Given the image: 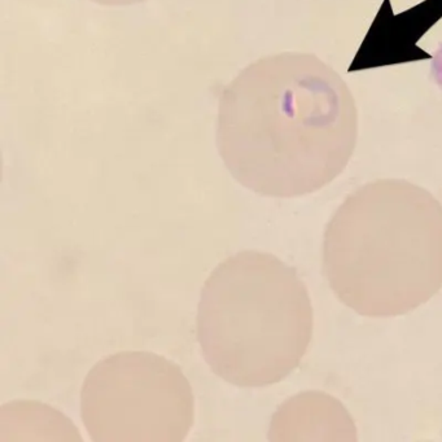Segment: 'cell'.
Instances as JSON below:
<instances>
[{
  "label": "cell",
  "mask_w": 442,
  "mask_h": 442,
  "mask_svg": "<svg viewBox=\"0 0 442 442\" xmlns=\"http://www.w3.org/2000/svg\"><path fill=\"white\" fill-rule=\"evenodd\" d=\"M353 92L315 55L262 57L222 92L217 147L233 178L271 197H297L330 185L356 149Z\"/></svg>",
  "instance_id": "1"
},
{
  "label": "cell",
  "mask_w": 442,
  "mask_h": 442,
  "mask_svg": "<svg viewBox=\"0 0 442 442\" xmlns=\"http://www.w3.org/2000/svg\"><path fill=\"white\" fill-rule=\"evenodd\" d=\"M323 266L335 295L361 315L417 309L442 287L441 203L402 179L362 185L327 226Z\"/></svg>",
  "instance_id": "2"
},
{
  "label": "cell",
  "mask_w": 442,
  "mask_h": 442,
  "mask_svg": "<svg viewBox=\"0 0 442 442\" xmlns=\"http://www.w3.org/2000/svg\"><path fill=\"white\" fill-rule=\"evenodd\" d=\"M307 285L279 258L243 250L201 291L197 333L211 371L243 388L275 384L300 365L313 337Z\"/></svg>",
  "instance_id": "3"
},
{
  "label": "cell",
  "mask_w": 442,
  "mask_h": 442,
  "mask_svg": "<svg viewBox=\"0 0 442 442\" xmlns=\"http://www.w3.org/2000/svg\"><path fill=\"white\" fill-rule=\"evenodd\" d=\"M101 5H131L136 3H142L144 0H92Z\"/></svg>",
  "instance_id": "5"
},
{
  "label": "cell",
  "mask_w": 442,
  "mask_h": 442,
  "mask_svg": "<svg viewBox=\"0 0 442 442\" xmlns=\"http://www.w3.org/2000/svg\"><path fill=\"white\" fill-rule=\"evenodd\" d=\"M81 417L92 441L182 442L194 426L195 398L172 361L149 352H121L88 372Z\"/></svg>",
  "instance_id": "4"
}]
</instances>
